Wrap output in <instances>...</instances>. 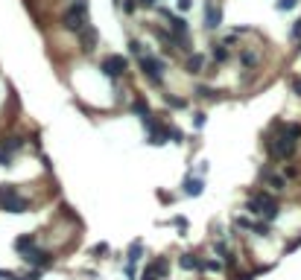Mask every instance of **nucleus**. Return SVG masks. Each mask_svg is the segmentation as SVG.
I'll list each match as a JSON object with an SVG mask.
<instances>
[{
    "mask_svg": "<svg viewBox=\"0 0 301 280\" xmlns=\"http://www.w3.org/2000/svg\"><path fill=\"white\" fill-rule=\"evenodd\" d=\"M170 140H173V143H184V134H181L179 129H173V126H170Z\"/></svg>",
    "mask_w": 301,
    "mask_h": 280,
    "instance_id": "29",
    "label": "nucleus"
},
{
    "mask_svg": "<svg viewBox=\"0 0 301 280\" xmlns=\"http://www.w3.org/2000/svg\"><path fill=\"white\" fill-rule=\"evenodd\" d=\"M211 56H214V61H217V64H225V61L231 58V53H228V47H225V44H214Z\"/></svg>",
    "mask_w": 301,
    "mask_h": 280,
    "instance_id": "17",
    "label": "nucleus"
},
{
    "mask_svg": "<svg viewBox=\"0 0 301 280\" xmlns=\"http://www.w3.org/2000/svg\"><path fill=\"white\" fill-rule=\"evenodd\" d=\"M202 23L211 32L220 29V23H222V6L217 0H205V6H202Z\"/></svg>",
    "mask_w": 301,
    "mask_h": 280,
    "instance_id": "6",
    "label": "nucleus"
},
{
    "mask_svg": "<svg viewBox=\"0 0 301 280\" xmlns=\"http://www.w3.org/2000/svg\"><path fill=\"white\" fill-rule=\"evenodd\" d=\"M129 108H132V111H135L140 120H149V117H152V111H149V105H146V99H143V96H135Z\"/></svg>",
    "mask_w": 301,
    "mask_h": 280,
    "instance_id": "12",
    "label": "nucleus"
},
{
    "mask_svg": "<svg viewBox=\"0 0 301 280\" xmlns=\"http://www.w3.org/2000/svg\"><path fill=\"white\" fill-rule=\"evenodd\" d=\"M261 178H263V184H266L269 190H275V193H284V190H287V178H284L281 172L263 169V172H261Z\"/></svg>",
    "mask_w": 301,
    "mask_h": 280,
    "instance_id": "8",
    "label": "nucleus"
},
{
    "mask_svg": "<svg viewBox=\"0 0 301 280\" xmlns=\"http://www.w3.org/2000/svg\"><path fill=\"white\" fill-rule=\"evenodd\" d=\"M108 251V245L105 243H100V245H94V254H105Z\"/></svg>",
    "mask_w": 301,
    "mask_h": 280,
    "instance_id": "36",
    "label": "nucleus"
},
{
    "mask_svg": "<svg viewBox=\"0 0 301 280\" xmlns=\"http://www.w3.org/2000/svg\"><path fill=\"white\" fill-rule=\"evenodd\" d=\"M100 70H102V76H108V79H120L126 70H129V61H126V56H108V58H102V64H100Z\"/></svg>",
    "mask_w": 301,
    "mask_h": 280,
    "instance_id": "5",
    "label": "nucleus"
},
{
    "mask_svg": "<svg viewBox=\"0 0 301 280\" xmlns=\"http://www.w3.org/2000/svg\"><path fill=\"white\" fill-rule=\"evenodd\" d=\"M202 70H205V56L190 53L187 56V73H202Z\"/></svg>",
    "mask_w": 301,
    "mask_h": 280,
    "instance_id": "14",
    "label": "nucleus"
},
{
    "mask_svg": "<svg viewBox=\"0 0 301 280\" xmlns=\"http://www.w3.org/2000/svg\"><path fill=\"white\" fill-rule=\"evenodd\" d=\"M12 196H18V187H15V184H0V210H3V205H6Z\"/></svg>",
    "mask_w": 301,
    "mask_h": 280,
    "instance_id": "20",
    "label": "nucleus"
},
{
    "mask_svg": "<svg viewBox=\"0 0 301 280\" xmlns=\"http://www.w3.org/2000/svg\"><path fill=\"white\" fill-rule=\"evenodd\" d=\"M296 175H299V169H296V167H287V169H284V178H296Z\"/></svg>",
    "mask_w": 301,
    "mask_h": 280,
    "instance_id": "31",
    "label": "nucleus"
},
{
    "mask_svg": "<svg viewBox=\"0 0 301 280\" xmlns=\"http://www.w3.org/2000/svg\"><path fill=\"white\" fill-rule=\"evenodd\" d=\"M29 248H35V234H20V237L15 240V251H18V254H26Z\"/></svg>",
    "mask_w": 301,
    "mask_h": 280,
    "instance_id": "13",
    "label": "nucleus"
},
{
    "mask_svg": "<svg viewBox=\"0 0 301 280\" xmlns=\"http://www.w3.org/2000/svg\"><path fill=\"white\" fill-rule=\"evenodd\" d=\"M140 254H143V245H140V243H135V245H132V248H129V263H132V266H135V263H138V260H140Z\"/></svg>",
    "mask_w": 301,
    "mask_h": 280,
    "instance_id": "22",
    "label": "nucleus"
},
{
    "mask_svg": "<svg viewBox=\"0 0 301 280\" xmlns=\"http://www.w3.org/2000/svg\"><path fill=\"white\" fill-rule=\"evenodd\" d=\"M164 102L170 105V108H187V99H181V96H173V93H164Z\"/></svg>",
    "mask_w": 301,
    "mask_h": 280,
    "instance_id": "21",
    "label": "nucleus"
},
{
    "mask_svg": "<svg viewBox=\"0 0 301 280\" xmlns=\"http://www.w3.org/2000/svg\"><path fill=\"white\" fill-rule=\"evenodd\" d=\"M202 269H205V272H220V263H217V260H208V263H202Z\"/></svg>",
    "mask_w": 301,
    "mask_h": 280,
    "instance_id": "30",
    "label": "nucleus"
},
{
    "mask_svg": "<svg viewBox=\"0 0 301 280\" xmlns=\"http://www.w3.org/2000/svg\"><path fill=\"white\" fill-rule=\"evenodd\" d=\"M290 41H293V44H299V47H301V18H299V20H296V23H293V29H290Z\"/></svg>",
    "mask_w": 301,
    "mask_h": 280,
    "instance_id": "23",
    "label": "nucleus"
},
{
    "mask_svg": "<svg viewBox=\"0 0 301 280\" xmlns=\"http://www.w3.org/2000/svg\"><path fill=\"white\" fill-rule=\"evenodd\" d=\"M129 53H132L135 58H140V56H146V53H143V44H140V41H135V38L129 41Z\"/></svg>",
    "mask_w": 301,
    "mask_h": 280,
    "instance_id": "24",
    "label": "nucleus"
},
{
    "mask_svg": "<svg viewBox=\"0 0 301 280\" xmlns=\"http://www.w3.org/2000/svg\"><path fill=\"white\" fill-rule=\"evenodd\" d=\"M126 278H129V280L138 278V275H135V266H132V263H129V269H126Z\"/></svg>",
    "mask_w": 301,
    "mask_h": 280,
    "instance_id": "37",
    "label": "nucleus"
},
{
    "mask_svg": "<svg viewBox=\"0 0 301 280\" xmlns=\"http://www.w3.org/2000/svg\"><path fill=\"white\" fill-rule=\"evenodd\" d=\"M293 93L301 99V79H293Z\"/></svg>",
    "mask_w": 301,
    "mask_h": 280,
    "instance_id": "34",
    "label": "nucleus"
},
{
    "mask_svg": "<svg viewBox=\"0 0 301 280\" xmlns=\"http://www.w3.org/2000/svg\"><path fill=\"white\" fill-rule=\"evenodd\" d=\"M3 210H6V213H26V210H29V199H23V196L18 193V196H12V199L3 205Z\"/></svg>",
    "mask_w": 301,
    "mask_h": 280,
    "instance_id": "10",
    "label": "nucleus"
},
{
    "mask_svg": "<svg viewBox=\"0 0 301 280\" xmlns=\"http://www.w3.org/2000/svg\"><path fill=\"white\" fill-rule=\"evenodd\" d=\"M193 123H196V129H202V126H205V114H196Z\"/></svg>",
    "mask_w": 301,
    "mask_h": 280,
    "instance_id": "35",
    "label": "nucleus"
},
{
    "mask_svg": "<svg viewBox=\"0 0 301 280\" xmlns=\"http://www.w3.org/2000/svg\"><path fill=\"white\" fill-rule=\"evenodd\" d=\"M138 6H143V9H149V6H155V0H138Z\"/></svg>",
    "mask_w": 301,
    "mask_h": 280,
    "instance_id": "38",
    "label": "nucleus"
},
{
    "mask_svg": "<svg viewBox=\"0 0 301 280\" xmlns=\"http://www.w3.org/2000/svg\"><path fill=\"white\" fill-rule=\"evenodd\" d=\"M176 6H179V12H187V9H190V0H176Z\"/></svg>",
    "mask_w": 301,
    "mask_h": 280,
    "instance_id": "33",
    "label": "nucleus"
},
{
    "mask_svg": "<svg viewBox=\"0 0 301 280\" xmlns=\"http://www.w3.org/2000/svg\"><path fill=\"white\" fill-rule=\"evenodd\" d=\"M179 266H181V269H202V260H199L196 254H181V257H179Z\"/></svg>",
    "mask_w": 301,
    "mask_h": 280,
    "instance_id": "19",
    "label": "nucleus"
},
{
    "mask_svg": "<svg viewBox=\"0 0 301 280\" xmlns=\"http://www.w3.org/2000/svg\"><path fill=\"white\" fill-rule=\"evenodd\" d=\"M120 6H123V12H126V15H135V9H138V0H120Z\"/></svg>",
    "mask_w": 301,
    "mask_h": 280,
    "instance_id": "27",
    "label": "nucleus"
},
{
    "mask_svg": "<svg viewBox=\"0 0 301 280\" xmlns=\"http://www.w3.org/2000/svg\"><path fill=\"white\" fill-rule=\"evenodd\" d=\"M173 225H176V228H181V231H184V228H187V219H181V216H176V219H173Z\"/></svg>",
    "mask_w": 301,
    "mask_h": 280,
    "instance_id": "32",
    "label": "nucleus"
},
{
    "mask_svg": "<svg viewBox=\"0 0 301 280\" xmlns=\"http://www.w3.org/2000/svg\"><path fill=\"white\" fill-rule=\"evenodd\" d=\"M138 67H140V73H143L149 82H155V85L164 82V70H167V61H164V58H158V56H140V58H138Z\"/></svg>",
    "mask_w": 301,
    "mask_h": 280,
    "instance_id": "3",
    "label": "nucleus"
},
{
    "mask_svg": "<svg viewBox=\"0 0 301 280\" xmlns=\"http://www.w3.org/2000/svg\"><path fill=\"white\" fill-rule=\"evenodd\" d=\"M88 23V0H70L61 12V26L67 32H79Z\"/></svg>",
    "mask_w": 301,
    "mask_h": 280,
    "instance_id": "2",
    "label": "nucleus"
},
{
    "mask_svg": "<svg viewBox=\"0 0 301 280\" xmlns=\"http://www.w3.org/2000/svg\"><path fill=\"white\" fill-rule=\"evenodd\" d=\"M240 61H243V67H246V70H255V67L261 64V56H258V53H252V50H246V53L240 56Z\"/></svg>",
    "mask_w": 301,
    "mask_h": 280,
    "instance_id": "18",
    "label": "nucleus"
},
{
    "mask_svg": "<svg viewBox=\"0 0 301 280\" xmlns=\"http://www.w3.org/2000/svg\"><path fill=\"white\" fill-rule=\"evenodd\" d=\"M0 167H12V152L6 146H0Z\"/></svg>",
    "mask_w": 301,
    "mask_h": 280,
    "instance_id": "26",
    "label": "nucleus"
},
{
    "mask_svg": "<svg viewBox=\"0 0 301 280\" xmlns=\"http://www.w3.org/2000/svg\"><path fill=\"white\" fill-rule=\"evenodd\" d=\"M32 269H50L53 266V254L50 251H41V248H29L26 254H20Z\"/></svg>",
    "mask_w": 301,
    "mask_h": 280,
    "instance_id": "7",
    "label": "nucleus"
},
{
    "mask_svg": "<svg viewBox=\"0 0 301 280\" xmlns=\"http://www.w3.org/2000/svg\"><path fill=\"white\" fill-rule=\"evenodd\" d=\"M167 20H170V32H173V35H179V38H187L190 26H187V20H184L181 15H170Z\"/></svg>",
    "mask_w": 301,
    "mask_h": 280,
    "instance_id": "11",
    "label": "nucleus"
},
{
    "mask_svg": "<svg viewBox=\"0 0 301 280\" xmlns=\"http://www.w3.org/2000/svg\"><path fill=\"white\" fill-rule=\"evenodd\" d=\"M196 96H202V99H217V91H214V88L199 85V88H196Z\"/></svg>",
    "mask_w": 301,
    "mask_h": 280,
    "instance_id": "25",
    "label": "nucleus"
},
{
    "mask_svg": "<svg viewBox=\"0 0 301 280\" xmlns=\"http://www.w3.org/2000/svg\"><path fill=\"white\" fill-rule=\"evenodd\" d=\"M296 146H299V140L290 137L287 131H281L275 140H269V155H272L275 161H290V158L296 155Z\"/></svg>",
    "mask_w": 301,
    "mask_h": 280,
    "instance_id": "4",
    "label": "nucleus"
},
{
    "mask_svg": "<svg viewBox=\"0 0 301 280\" xmlns=\"http://www.w3.org/2000/svg\"><path fill=\"white\" fill-rule=\"evenodd\" d=\"M181 190H184V196H199V193L205 190V181H202V178H187Z\"/></svg>",
    "mask_w": 301,
    "mask_h": 280,
    "instance_id": "15",
    "label": "nucleus"
},
{
    "mask_svg": "<svg viewBox=\"0 0 301 280\" xmlns=\"http://www.w3.org/2000/svg\"><path fill=\"white\" fill-rule=\"evenodd\" d=\"M0 146H6V149L15 155V152H20V149H23V137H20V134H9V137H3V140H0Z\"/></svg>",
    "mask_w": 301,
    "mask_h": 280,
    "instance_id": "16",
    "label": "nucleus"
},
{
    "mask_svg": "<svg viewBox=\"0 0 301 280\" xmlns=\"http://www.w3.org/2000/svg\"><path fill=\"white\" fill-rule=\"evenodd\" d=\"M296 3H299V0H278V9H281V12H293Z\"/></svg>",
    "mask_w": 301,
    "mask_h": 280,
    "instance_id": "28",
    "label": "nucleus"
},
{
    "mask_svg": "<svg viewBox=\"0 0 301 280\" xmlns=\"http://www.w3.org/2000/svg\"><path fill=\"white\" fill-rule=\"evenodd\" d=\"M246 210H249L252 216H263L266 222L281 216L278 202H275L272 196H266V193H252V196H249V202H246Z\"/></svg>",
    "mask_w": 301,
    "mask_h": 280,
    "instance_id": "1",
    "label": "nucleus"
},
{
    "mask_svg": "<svg viewBox=\"0 0 301 280\" xmlns=\"http://www.w3.org/2000/svg\"><path fill=\"white\" fill-rule=\"evenodd\" d=\"M76 35H79V44H82V50H85V53H91V50L97 47V38H100V35H97V29H94L91 23H85Z\"/></svg>",
    "mask_w": 301,
    "mask_h": 280,
    "instance_id": "9",
    "label": "nucleus"
}]
</instances>
